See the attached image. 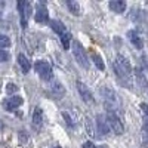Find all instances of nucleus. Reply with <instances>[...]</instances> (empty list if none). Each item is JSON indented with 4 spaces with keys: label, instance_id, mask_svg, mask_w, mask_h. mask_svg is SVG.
<instances>
[{
    "label": "nucleus",
    "instance_id": "obj_24",
    "mask_svg": "<svg viewBox=\"0 0 148 148\" xmlns=\"http://www.w3.org/2000/svg\"><path fill=\"white\" fill-rule=\"evenodd\" d=\"M136 77H138V80L141 82V86H142V88H145V86H147V80H145V77L142 76V73H141L139 70H136Z\"/></svg>",
    "mask_w": 148,
    "mask_h": 148
},
{
    "label": "nucleus",
    "instance_id": "obj_21",
    "mask_svg": "<svg viewBox=\"0 0 148 148\" xmlns=\"http://www.w3.org/2000/svg\"><path fill=\"white\" fill-rule=\"evenodd\" d=\"M9 46H10V39L6 34H0V49L9 47Z\"/></svg>",
    "mask_w": 148,
    "mask_h": 148
},
{
    "label": "nucleus",
    "instance_id": "obj_30",
    "mask_svg": "<svg viewBox=\"0 0 148 148\" xmlns=\"http://www.w3.org/2000/svg\"><path fill=\"white\" fill-rule=\"evenodd\" d=\"M52 148H59V147H52Z\"/></svg>",
    "mask_w": 148,
    "mask_h": 148
},
{
    "label": "nucleus",
    "instance_id": "obj_1",
    "mask_svg": "<svg viewBox=\"0 0 148 148\" xmlns=\"http://www.w3.org/2000/svg\"><path fill=\"white\" fill-rule=\"evenodd\" d=\"M113 65H114V70H116V74L119 76V79L121 82L130 83V80H132V65L129 62V59L123 55H117Z\"/></svg>",
    "mask_w": 148,
    "mask_h": 148
},
{
    "label": "nucleus",
    "instance_id": "obj_18",
    "mask_svg": "<svg viewBox=\"0 0 148 148\" xmlns=\"http://www.w3.org/2000/svg\"><path fill=\"white\" fill-rule=\"evenodd\" d=\"M84 126H86V132H88V135L89 136H95V127H93V123H92V120L89 119V117H86L84 119Z\"/></svg>",
    "mask_w": 148,
    "mask_h": 148
},
{
    "label": "nucleus",
    "instance_id": "obj_14",
    "mask_svg": "<svg viewBox=\"0 0 148 148\" xmlns=\"http://www.w3.org/2000/svg\"><path fill=\"white\" fill-rule=\"evenodd\" d=\"M110 9L116 12V14H123V12L126 10V2H123V0H111V2L108 3Z\"/></svg>",
    "mask_w": 148,
    "mask_h": 148
},
{
    "label": "nucleus",
    "instance_id": "obj_27",
    "mask_svg": "<svg viewBox=\"0 0 148 148\" xmlns=\"http://www.w3.org/2000/svg\"><path fill=\"white\" fill-rule=\"evenodd\" d=\"M141 110L144 111V113H145V116L148 117V105H147V104H141Z\"/></svg>",
    "mask_w": 148,
    "mask_h": 148
},
{
    "label": "nucleus",
    "instance_id": "obj_8",
    "mask_svg": "<svg viewBox=\"0 0 148 148\" xmlns=\"http://www.w3.org/2000/svg\"><path fill=\"white\" fill-rule=\"evenodd\" d=\"M24 102V99L19 96V95H12L9 98H6V99L2 102V107L6 110V111H14L16 110L18 107H21Z\"/></svg>",
    "mask_w": 148,
    "mask_h": 148
},
{
    "label": "nucleus",
    "instance_id": "obj_15",
    "mask_svg": "<svg viewBox=\"0 0 148 148\" xmlns=\"http://www.w3.org/2000/svg\"><path fill=\"white\" fill-rule=\"evenodd\" d=\"M18 64H19V67H21V70H22L24 74H27L30 71V68H31L30 59H27V56L24 55V53H19L18 55Z\"/></svg>",
    "mask_w": 148,
    "mask_h": 148
},
{
    "label": "nucleus",
    "instance_id": "obj_12",
    "mask_svg": "<svg viewBox=\"0 0 148 148\" xmlns=\"http://www.w3.org/2000/svg\"><path fill=\"white\" fill-rule=\"evenodd\" d=\"M42 125H43V111L40 107H36L33 113V126L34 129H40Z\"/></svg>",
    "mask_w": 148,
    "mask_h": 148
},
{
    "label": "nucleus",
    "instance_id": "obj_5",
    "mask_svg": "<svg viewBox=\"0 0 148 148\" xmlns=\"http://www.w3.org/2000/svg\"><path fill=\"white\" fill-rule=\"evenodd\" d=\"M16 8H18L19 16H21V27L27 28L28 16H30V12H31V5H30V2H25V0H19L16 3Z\"/></svg>",
    "mask_w": 148,
    "mask_h": 148
},
{
    "label": "nucleus",
    "instance_id": "obj_3",
    "mask_svg": "<svg viewBox=\"0 0 148 148\" xmlns=\"http://www.w3.org/2000/svg\"><path fill=\"white\" fill-rule=\"evenodd\" d=\"M71 49H73L74 58L77 59V62H79L84 70H89V67H90V64H89V58H88V55H86L83 46H82L79 42H74L73 46H71Z\"/></svg>",
    "mask_w": 148,
    "mask_h": 148
},
{
    "label": "nucleus",
    "instance_id": "obj_11",
    "mask_svg": "<svg viewBox=\"0 0 148 148\" xmlns=\"http://www.w3.org/2000/svg\"><path fill=\"white\" fill-rule=\"evenodd\" d=\"M49 25H51V28L59 36V37H62L64 34H67V28H65V24L64 22H61L59 19H52L51 22H49Z\"/></svg>",
    "mask_w": 148,
    "mask_h": 148
},
{
    "label": "nucleus",
    "instance_id": "obj_22",
    "mask_svg": "<svg viewBox=\"0 0 148 148\" xmlns=\"http://www.w3.org/2000/svg\"><path fill=\"white\" fill-rule=\"evenodd\" d=\"M9 59H10V53L5 49H0V62H6Z\"/></svg>",
    "mask_w": 148,
    "mask_h": 148
},
{
    "label": "nucleus",
    "instance_id": "obj_10",
    "mask_svg": "<svg viewBox=\"0 0 148 148\" xmlns=\"http://www.w3.org/2000/svg\"><path fill=\"white\" fill-rule=\"evenodd\" d=\"M96 129L99 130V135H102V136H105V135L110 133V125H108V121H107V117L101 116V114H98L96 116Z\"/></svg>",
    "mask_w": 148,
    "mask_h": 148
},
{
    "label": "nucleus",
    "instance_id": "obj_23",
    "mask_svg": "<svg viewBox=\"0 0 148 148\" xmlns=\"http://www.w3.org/2000/svg\"><path fill=\"white\" fill-rule=\"evenodd\" d=\"M62 117H64V120H65V123H67V125L70 126V127H73L74 126V121H73V119H71V116L67 113V111H64V113H62Z\"/></svg>",
    "mask_w": 148,
    "mask_h": 148
},
{
    "label": "nucleus",
    "instance_id": "obj_16",
    "mask_svg": "<svg viewBox=\"0 0 148 148\" xmlns=\"http://www.w3.org/2000/svg\"><path fill=\"white\" fill-rule=\"evenodd\" d=\"M65 5H67L68 10L71 12L73 15H77V16L80 15V5L76 2V0H67Z\"/></svg>",
    "mask_w": 148,
    "mask_h": 148
},
{
    "label": "nucleus",
    "instance_id": "obj_2",
    "mask_svg": "<svg viewBox=\"0 0 148 148\" xmlns=\"http://www.w3.org/2000/svg\"><path fill=\"white\" fill-rule=\"evenodd\" d=\"M107 121H108V125H110V129L113 130L116 135H121L123 132H125V126H123L120 117L116 114L114 110L107 108Z\"/></svg>",
    "mask_w": 148,
    "mask_h": 148
},
{
    "label": "nucleus",
    "instance_id": "obj_13",
    "mask_svg": "<svg viewBox=\"0 0 148 148\" xmlns=\"http://www.w3.org/2000/svg\"><path fill=\"white\" fill-rule=\"evenodd\" d=\"M127 39L130 40V43L136 47V49H142L144 47V42H142V39L138 36V33L135 31V30H130V31H127Z\"/></svg>",
    "mask_w": 148,
    "mask_h": 148
},
{
    "label": "nucleus",
    "instance_id": "obj_7",
    "mask_svg": "<svg viewBox=\"0 0 148 148\" xmlns=\"http://www.w3.org/2000/svg\"><path fill=\"white\" fill-rule=\"evenodd\" d=\"M76 86H77V90H79V93H80V96H82V99H83L86 104H95V98H93V95H92V92L89 90L88 86H86L83 82H80V80L76 82Z\"/></svg>",
    "mask_w": 148,
    "mask_h": 148
},
{
    "label": "nucleus",
    "instance_id": "obj_26",
    "mask_svg": "<svg viewBox=\"0 0 148 148\" xmlns=\"http://www.w3.org/2000/svg\"><path fill=\"white\" fill-rule=\"evenodd\" d=\"M6 90L10 93V92H14V90H18V88H16V86H14V84H9L8 88H6Z\"/></svg>",
    "mask_w": 148,
    "mask_h": 148
},
{
    "label": "nucleus",
    "instance_id": "obj_20",
    "mask_svg": "<svg viewBox=\"0 0 148 148\" xmlns=\"http://www.w3.org/2000/svg\"><path fill=\"white\" fill-rule=\"evenodd\" d=\"M61 43H62L64 49H70V43H71V34H70V33L64 34L62 37H61Z\"/></svg>",
    "mask_w": 148,
    "mask_h": 148
},
{
    "label": "nucleus",
    "instance_id": "obj_25",
    "mask_svg": "<svg viewBox=\"0 0 148 148\" xmlns=\"http://www.w3.org/2000/svg\"><path fill=\"white\" fill-rule=\"evenodd\" d=\"M82 148H98V147H96L92 141H86V142H83Z\"/></svg>",
    "mask_w": 148,
    "mask_h": 148
},
{
    "label": "nucleus",
    "instance_id": "obj_17",
    "mask_svg": "<svg viewBox=\"0 0 148 148\" xmlns=\"http://www.w3.org/2000/svg\"><path fill=\"white\" fill-rule=\"evenodd\" d=\"M92 61H93V64L96 65L98 70H101L104 71L105 70V64H104V59L101 55H98V53H92Z\"/></svg>",
    "mask_w": 148,
    "mask_h": 148
},
{
    "label": "nucleus",
    "instance_id": "obj_9",
    "mask_svg": "<svg viewBox=\"0 0 148 148\" xmlns=\"http://www.w3.org/2000/svg\"><path fill=\"white\" fill-rule=\"evenodd\" d=\"M34 19L36 22H39V24H46L49 22V12L46 9L45 5H37V9H36V14H34Z\"/></svg>",
    "mask_w": 148,
    "mask_h": 148
},
{
    "label": "nucleus",
    "instance_id": "obj_29",
    "mask_svg": "<svg viewBox=\"0 0 148 148\" xmlns=\"http://www.w3.org/2000/svg\"><path fill=\"white\" fill-rule=\"evenodd\" d=\"M144 145L148 147V133H145V136H144Z\"/></svg>",
    "mask_w": 148,
    "mask_h": 148
},
{
    "label": "nucleus",
    "instance_id": "obj_4",
    "mask_svg": "<svg viewBox=\"0 0 148 148\" xmlns=\"http://www.w3.org/2000/svg\"><path fill=\"white\" fill-rule=\"evenodd\" d=\"M34 70L36 73L40 76L42 80L45 82H49V80H52V67L49 62H46V61H37V62L34 64Z\"/></svg>",
    "mask_w": 148,
    "mask_h": 148
},
{
    "label": "nucleus",
    "instance_id": "obj_19",
    "mask_svg": "<svg viewBox=\"0 0 148 148\" xmlns=\"http://www.w3.org/2000/svg\"><path fill=\"white\" fill-rule=\"evenodd\" d=\"M52 92H53V95L58 93V96H61V95L64 93V88L61 86L59 82H53V84H52Z\"/></svg>",
    "mask_w": 148,
    "mask_h": 148
},
{
    "label": "nucleus",
    "instance_id": "obj_6",
    "mask_svg": "<svg viewBox=\"0 0 148 148\" xmlns=\"http://www.w3.org/2000/svg\"><path fill=\"white\" fill-rule=\"evenodd\" d=\"M99 92H101L102 98L105 99V102H107V105H108L107 108L117 107V105H119V98H117L116 90H113L111 88H107V86H104V88H101V89H99Z\"/></svg>",
    "mask_w": 148,
    "mask_h": 148
},
{
    "label": "nucleus",
    "instance_id": "obj_28",
    "mask_svg": "<svg viewBox=\"0 0 148 148\" xmlns=\"http://www.w3.org/2000/svg\"><path fill=\"white\" fill-rule=\"evenodd\" d=\"M144 129L148 132V117L145 116V119H144Z\"/></svg>",
    "mask_w": 148,
    "mask_h": 148
}]
</instances>
